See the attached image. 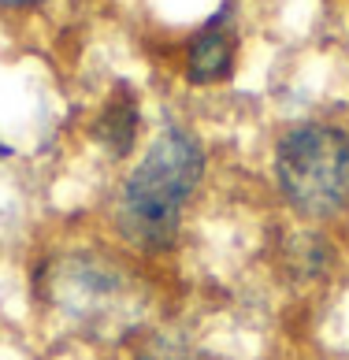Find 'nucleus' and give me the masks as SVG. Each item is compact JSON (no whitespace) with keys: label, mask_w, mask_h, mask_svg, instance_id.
Here are the masks:
<instances>
[{"label":"nucleus","mask_w":349,"mask_h":360,"mask_svg":"<svg viewBox=\"0 0 349 360\" xmlns=\"http://www.w3.org/2000/svg\"><path fill=\"white\" fill-rule=\"evenodd\" d=\"M205 175V153L193 134L167 127L153 138L145 156L134 164L119 197V223L141 249H167L179 234L186 201Z\"/></svg>","instance_id":"obj_1"},{"label":"nucleus","mask_w":349,"mask_h":360,"mask_svg":"<svg viewBox=\"0 0 349 360\" xmlns=\"http://www.w3.org/2000/svg\"><path fill=\"white\" fill-rule=\"evenodd\" d=\"M275 182L305 219H331L349 208V134L327 123H301L275 145Z\"/></svg>","instance_id":"obj_2"},{"label":"nucleus","mask_w":349,"mask_h":360,"mask_svg":"<svg viewBox=\"0 0 349 360\" xmlns=\"http://www.w3.org/2000/svg\"><path fill=\"white\" fill-rule=\"evenodd\" d=\"M231 68H234V34L231 26H223V15H220L190 41L186 75H190V82L208 86V82H223L231 75Z\"/></svg>","instance_id":"obj_3"},{"label":"nucleus","mask_w":349,"mask_h":360,"mask_svg":"<svg viewBox=\"0 0 349 360\" xmlns=\"http://www.w3.org/2000/svg\"><path fill=\"white\" fill-rule=\"evenodd\" d=\"M134 138H138V108H134L130 97H119V101L108 104V112L101 115L97 141H101L108 153L123 156V153H130Z\"/></svg>","instance_id":"obj_4"},{"label":"nucleus","mask_w":349,"mask_h":360,"mask_svg":"<svg viewBox=\"0 0 349 360\" xmlns=\"http://www.w3.org/2000/svg\"><path fill=\"white\" fill-rule=\"evenodd\" d=\"M30 4H42V0H0V8H30Z\"/></svg>","instance_id":"obj_5"}]
</instances>
